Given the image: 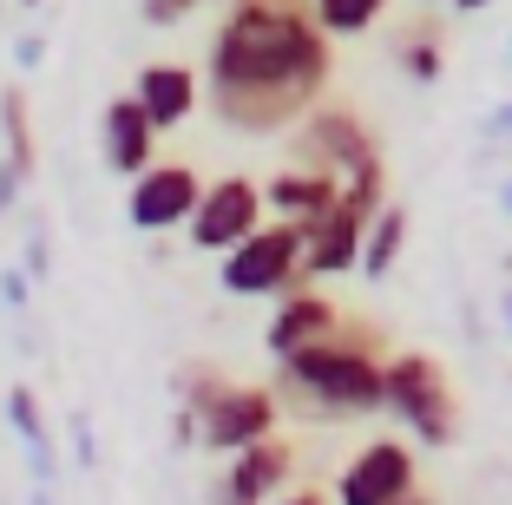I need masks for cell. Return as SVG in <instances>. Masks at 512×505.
<instances>
[{
    "mask_svg": "<svg viewBox=\"0 0 512 505\" xmlns=\"http://www.w3.org/2000/svg\"><path fill=\"white\" fill-rule=\"evenodd\" d=\"M171 446H178V453H191V446H197V414H184V407L171 414Z\"/></svg>",
    "mask_w": 512,
    "mask_h": 505,
    "instance_id": "cell-26",
    "label": "cell"
},
{
    "mask_svg": "<svg viewBox=\"0 0 512 505\" xmlns=\"http://www.w3.org/2000/svg\"><path fill=\"white\" fill-rule=\"evenodd\" d=\"M499 322H506V342H512V283L499 289Z\"/></svg>",
    "mask_w": 512,
    "mask_h": 505,
    "instance_id": "cell-29",
    "label": "cell"
},
{
    "mask_svg": "<svg viewBox=\"0 0 512 505\" xmlns=\"http://www.w3.org/2000/svg\"><path fill=\"white\" fill-rule=\"evenodd\" d=\"M394 427L414 446H453L460 440V394H453L447 368L421 348H394L388 355V407Z\"/></svg>",
    "mask_w": 512,
    "mask_h": 505,
    "instance_id": "cell-3",
    "label": "cell"
},
{
    "mask_svg": "<svg viewBox=\"0 0 512 505\" xmlns=\"http://www.w3.org/2000/svg\"><path fill=\"white\" fill-rule=\"evenodd\" d=\"M394 505H440V499H434V492H427V486H414V492H407V499H394Z\"/></svg>",
    "mask_w": 512,
    "mask_h": 505,
    "instance_id": "cell-30",
    "label": "cell"
},
{
    "mask_svg": "<svg viewBox=\"0 0 512 505\" xmlns=\"http://www.w3.org/2000/svg\"><path fill=\"white\" fill-rule=\"evenodd\" d=\"M401 256H407V210L388 197V204L375 210V223H368V237H362L355 276H362V283H388L394 269H401Z\"/></svg>",
    "mask_w": 512,
    "mask_h": 505,
    "instance_id": "cell-16",
    "label": "cell"
},
{
    "mask_svg": "<svg viewBox=\"0 0 512 505\" xmlns=\"http://www.w3.org/2000/svg\"><path fill=\"white\" fill-rule=\"evenodd\" d=\"M368 158H381L375 132L355 105H309L296 125H289V164H309V171H362Z\"/></svg>",
    "mask_w": 512,
    "mask_h": 505,
    "instance_id": "cell-5",
    "label": "cell"
},
{
    "mask_svg": "<svg viewBox=\"0 0 512 505\" xmlns=\"http://www.w3.org/2000/svg\"><path fill=\"white\" fill-rule=\"evenodd\" d=\"M158 138L165 132L145 119V105H138L132 92L99 112V158H106V171H119V178H138V171L158 164Z\"/></svg>",
    "mask_w": 512,
    "mask_h": 505,
    "instance_id": "cell-11",
    "label": "cell"
},
{
    "mask_svg": "<svg viewBox=\"0 0 512 505\" xmlns=\"http://www.w3.org/2000/svg\"><path fill=\"white\" fill-rule=\"evenodd\" d=\"M197 7H204V0H138V20H145L151 33H171V27H184Z\"/></svg>",
    "mask_w": 512,
    "mask_h": 505,
    "instance_id": "cell-20",
    "label": "cell"
},
{
    "mask_svg": "<svg viewBox=\"0 0 512 505\" xmlns=\"http://www.w3.org/2000/svg\"><path fill=\"white\" fill-rule=\"evenodd\" d=\"M506 53H512V46H506Z\"/></svg>",
    "mask_w": 512,
    "mask_h": 505,
    "instance_id": "cell-37",
    "label": "cell"
},
{
    "mask_svg": "<svg viewBox=\"0 0 512 505\" xmlns=\"http://www.w3.org/2000/svg\"><path fill=\"white\" fill-rule=\"evenodd\" d=\"M27 505H53V492H46V486H33V499Z\"/></svg>",
    "mask_w": 512,
    "mask_h": 505,
    "instance_id": "cell-33",
    "label": "cell"
},
{
    "mask_svg": "<svg viewBox=\"0 0 512 505\" xmlns=\"http://www.w3.org/2000/svg\"><path fill=\"white\" fill-rule=\"evenodd\" d=\"M20 7H40V0H20Z\"/></svg>",
    "mask_w": 512,
    "mask_h": 505,
    "instance_id": "cell-35",
    "label": "cell"
},
{
    "mask_svg": "<svg viewBox=\"0 0 512 505\" xmlns=\"http://www.w3.org/2000/svg\"><path fill=\"white\" fill-rule=\"evenodd\" d=\"M33 289H40V283H33V276H27V269H20V263H7V269H0V309H27V302H33Z\"/></svg>",
    "mask_w": 512,
    "mask_h": 505,
    "instance_id": "cell-21",
    "label": "cell"
},
{
    "mask_svg": "<svg viewBox=\"0 0 512 505\" xmlns=\"http://www.w3.org/2000/svg\"><path fill=\"white\" fill-rule=\"evenodd\" d=\"M197 197H204V184H197L191 164L178 158H158L151 171H138L132 191H125V217H132V230H184L197 210Z\"/></svg>",
    "mask_w": 512,
    "mask_h": 505,
    "instance_id": "cell-10",
    "label": "cell"
},
{
    "mask_svg": "<svg viewBox=\"0 0 512 505\" xmlns=\"http://www.w3.org/2000/svg\"><path fill=\"white\" fill-rule=\"evenodd\" d=\"M132 99L145 105V119L158 125V132H178L184 119H197L204 79H197L191 66H178V60H151V66H138V79H132Z\"/></svg>",
    "mask_w": 512,
    "mask_h": 505,
    "instance_id": "cell-13",
    "label": "cell"
},
{
    "mask_svg": "<svg viewBox=\"0 0 512 505\" xmlns=\"http://www.w3.org/2000/svg\"><path fill=\"white\" fill-rule=\"evenodd\" d=\"M20 269H27L33 283L53 276V243H46V230H27V243H20Z\"/></svg>",
    "mask_w": 512,
    "mask_h": 505,
    "instance_id": "cell-22",
    "label": "cell"
},
{
    "mask_svg": "<svg viewBox=\"0 0 512 505\" xmlns=\"http://www.w3.org/2000/svg\"><path fill=\"white\" fill-rule=\"evenodd\" d=\"M316 7V27L329 33V40H362L368 27H381V14H388V0H309Z\"/></svg>",
    "mask_w": 512,
    "mask_h": 505,
    "instance_id": "cell-19",
    "label": "cell"
},
{
    "mask_svg": "<svg viewBox=\"0 0 512 505\" xmlns=\"http://www.w3.org/2000/svg\"><path fill=\"white\" fill-rule=\"evenodd\" d=\"M276 420H283V401H276V387H256V381H230L224 394L211 401V414L197 420V446L204 453H237V446L263 440V433H276Z\"/></svg>",
    "mask_w": 512,
    "mask_h": 505,
    "instance_id": "cell-9",
    "label": "cell"
},
{
    "mask_svg": "<svg viewBox=\"0 0 512 505\" xmlns=\"http://www.w3.org/2000/svg\"><path fill=\"white\" fill-rule=\"evenodd\" d=\"M20 191H27V178H20L14 164L0 158V217H14V204H20Z\"/></svg>",
    "mask_w": 512,
    "mask_h": 505,
    "instance_id": "cell-24",
    "label": "cell"
},
{
    "mask_svg": "<svg viewBox=\"0 0 512 505\" xmlns=\"http://www.w3.org/2000/svg\"><path fill=\"white\" fill-rule=\"evenodd\" d=\"M217 7H230V0H217Z\"/></svg>",
    "mask_w": 512,
    "mask_h": 505,
    "instance_id": "cell-36",
    "label": "cell"
},
{
    "mask_svg": "<svg viewBox=\"0 0 512 505\" xmlns=\"http://www.w3.org/2000/svg\"><path fill=\"white\" fill-rule=\"evenodd\" d=\"M335 197H342V178L335 171H309V164H283L276 178H263V210L296 223V230H309Z\"/></svg>",
    "mask_w": 512,
    "mask_h": 505,
    "instance_id": "cell-14",
    "label": "cell"
},
{
    "mask_svg": "<svg viewBox=\"0 0 512 505\" xmlns=\"http://www.w3.org/2000/svg\"><path fill=\"white\" fill-rule=\"evenodd\" d=\"M499 210H506V217H512V171H506V178H499Z\"/></svg>",
    "mask_w": 512,
    "mask_h": 505,
    "instance_id": "cell-32",
    "label": "cell"
},
{
    "mask_svg": "<svg viewBox=\"0 0 512 505\" xmlns=\"http://www.w3.org/2000/svg\"><path fill=\"white\" fill-rule=\"evenodd\" d=\"M480 145H486V151L512 145V99H506V105H493V112L480 119Z\"/></svg>",
    "mask_w": 512,
    "mask_h": 505,
    "instance_id": "cell-23",
    "label": "cell"
},
{
    "mask_svg": "<svg viewBox=\"0 0 512 505\" xmlns=\"http://www.w3.org/2000/svg\"><path fill=\"white\" fill-rule=\"evenodd\" d=\"M309 283L302 276V230L283 217H263L237 250L217 256V289L237 302H256V296H283V289Z\"/></svg>",
    "mask_w": 512,
    "mask_h": 505,
    "instance_id": "cell-4",
    "label": "cell"
},
{
    "mask_svg": "<svg viewBox=\"0 0 512 505\" xmlns=\"http://www.w3.org/2000/svg\"><path fill=\"white\" fill-rule=\"evenodd\" d=\"M276 505H335L322 486H296V492H276Z\"/></svg>",
    "mask_w": 512,
    "mask_h": 505,
    "instance_id": "cell-28",
    "label": "cell"
},
{
    "mask_svg": "<svg viewBox=\"0 0 512 505\" xmlns=\"http://www.w3.org/2000/svg\"><path fill=\"white\" fill-rule=\"evenodd\" d=\"M270 387L289 414L316 420V427L368 420L388 407V335L375 322H362V315H342L322 342L276 361Z\"/></svg>",
    "mask_w": 512,
    "mask_h": 505,
    "instance_id": "cell-2",
    "label": "cell"
},
{
    "mask_svg": "<svg viewBox=\"0 0 512 505\" xmlns=\"http://www.w3.org/2000/svg\"><path fill=\"white\" fill-rule=\"evenodd\" d=\"M263 217H270V210H263V184L243 178V171H230V178L204 184V197H197L191 223H184V237H191V250L224 256V250H237V243L250 237Z\"/></svg>",
    "mask_w": 512,
    "mask_h": 505,
    "instance_id": "cell-7",
    "label": "cell"
},
{
    "mask_svg": "<svg viewBox=\"0 0 512 505\" xmlns=\"http://www.w3.org/2000/svg\"><path fill=\"white\" fill-rule=\"evenodd\" d=\"M414 7H447V0H414Z\"/></svg>",
    "mask_w": 512,
    "mask_h": 505,
    "instance_id": "cell-34",
    "label": "cell"
},
{
    "mask_svg": "<svg viewBox=\"0 0 512 505\" xmlns=\"http://www.w3.org/2000/svg\"><path fill=\"white\" fill-rule=\"evenodd\" d=\"M73 460L92 466V420L86 414H73Z\"/></svg>",
    "mask_w": 512,
    "mask_h": 505,
    "instance_id": "cell-27",
    "label": "cell"
},
{
    "mask_svg": "<svg viewBox=\"0 0 512 505\" xmlns=\"http://www.w3.org/2000/svg\"><path fill=\"white\" fill-rule=\"evenodd\" d=\"M421 486V466H414V446H407V433H381V440L355 446L342 460V473H335V505H394L407 499V492Z\"/></svg>",
    "mask_w": 512,
    "mask_h": 505,
    "instance_id": "cell-6",
    "label": "cell"
},
{
    "mask_svg": "<svg viewBox=\"0 0 512 505\" xmlns=\"http://www.w3.org/2000/svg\"><path fill=\"white\" fill-rule=\"evenodd\" d=\"M335 73V40L309 0H230L204 53V105L237 138H289V125L322 105Z\"/></svg>",
    "mask_w": 512,
    "mask_h": 505,
    "instance_id": "cell-1",
    "label": "cell"
},
{
    "mask_svg": "<svg viewBox=\"0 0 512 505\" xmlns=\"http://www.w3.org/2000/svg\"><path fill=\"white\" fill-rule=\"evenodd\" d=\"M40 60H46V40H40V33H20V40H14V66H20V73H33Z\"/></svg>",
    "mask_w": 512,
    "mask_h": 505,
    "instance_id": "cell-25",
    "label": "cell"
},
{
    "mask_svg": "<svg viewBox=\"0 0 512 505\" xmlns=\"http://www.w3.org/2000/svg\"><path fill=\"white\" fill-rule=\"evenodd\" d=\"M289 479H296V440L276 427V433H263V440L230 453L211 505H276V492H283Z\"/></svg>",
    "mask_w": 512,
    "mask_h": 505,
    "instance_id": "cell-8",
    "label": "cell"
},
{
    "mask_svg": "<svg viewBox=\"0 0 512 505\" xmlns=\"http://www.w3.org/2000/svg\"><path fill=\"white\" fill-rule=\"evenodd\" d=\"M0 158L14 164L20 178H33L40 171V145H33V105L20 86L0 92Z\"/></svg>",
    "mask_w": 512,
    "mask_h": 505,
    "instance_id": "cell-18",
    "label": "cell"
},
{
    "mask_svg": "<svg viewBox=\"0 0 512 505\" xmlns=\"http://www.w3.org/2000/svg\"><path fill=\"white\" fill-rule=\"evenodd\" d=\"M447 7H460V14H486L493 0H447Z\"/></svg>",
    "mask_w": 512,
    "mask_h": 505,
    "instance_id": "cell-31",
    "label": "cell"
},
{
    "mask_svg": "<svg viewBox=\"0 0 512 505\" xmlns=\"http://www.w3.org/2000/svg\"><path fill=\"white\" fill-rule=\"evenodd\" d=\"M335 322H342V309H335L322 289L296 283V289L276 296V315H270V328H263V348H270V361H283V355H296V348L322 342Z\"/></svg>",
    "mask_w": 512,
    "mask_h": 505,
    "instance_id": "cell-12",
    "label": "cell"
},
{
    "mask_svg": "<svg viewBox=\"0 0 512 505\" xmlns=\"http://www.w3.org/2000/svg\"><path fill=\"white\" fill-rule=\"evenodd\" d=\"M7 427H14V433H20V446H27L33 486H46V479H53V433H46L40 394H33L27 381H20V387H7Z\"/></svg>",
    "mask_w": 512,
    "mask_h": 505,
    "instance_id": "cell-17",
    "label": "cell"
},
{
    "mask_svg": "<svg viewBox=\"0 0 512 505\" xmlns=\"http://www.w3.org/2000/svg\"><path fill=\"white\" fill-rule=\"evenodd\" d=\"M388 53H394V66H401V79L434 86V79L447 73V27H440V20H407Z\"/></svg>",
    "mask_w": 512,
    "mask_h": 505,
    "instance_id": "cell-15",
    "label": "cell"
}]
</instances>
